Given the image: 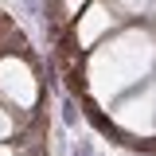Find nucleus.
Segmentation results:
<instances>
[{"label": "nucleus", "mask_w": 156, "mask_h": 156, "mask_svg": "<svg viewBox=\"0 0 156 156\" xmlns=\"http://www.w3.org/2000/svg\"><path fill=\"white\" fill-rule=\"evenodd\" d=\"M16 133H20V117H16V109H8V105L0 101V140H16Z\"/></svg>", "instance_id": "1"}]
</instances>
